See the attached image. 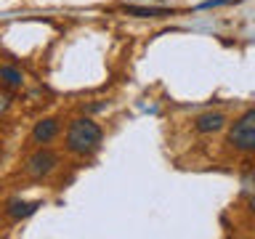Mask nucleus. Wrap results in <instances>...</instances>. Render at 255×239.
<instances>
[{"label": "nucleus", "mask_w": 255, "mask_h": 239, "mask_svg": "<svg viewBox=\"0 0 255 239\" xmlns=\"http://www.w3.org/2000/svg\"><path fill=\"white\" fill-rule=\"evenodd\" d=\"M101 138H104L101 127L91 117H77L67 127V149L72 154H80V157L93 154L101 146Z\"/></svg>", "instance_id": "nucleus-1"}, {"label": "nucleus", "mask_w": 255, "mask_h": 239, "mask_svg": "<svg viewBox=\"0 0 255 239\" xmlns=\"http://www.w3.org/2000/svg\"><path fill=\"white\" fill-rule=\"evenodd\" d=\"M229 143L239 151H255V109L245 112L229 127Z\"/></svg>", "instance_id": "nucleus-2"}, {"label": "nucleus", "mask_w": 255, "mask_h": 239, "mask_svg": "<svg viewBox=\"0 0 255 239\" xmlns=\"http://www.w3.org/2000/svg\"><path fill=\"white\" fill-rule=\"evenodd\" d=\"M56 165H59V157H56L51 149H37L35 154H29V159H27V173L32 178H43V175H48Z\"/></svg>", "instance_id": "nucleus-3"}, {"label": "nucleus", "mask_w": 255, "mask_h": 239, "mask_svg": "<svg viewBox=\"0 0 255 239\" xmlns=\"http://www.w3.org/2000/svg\"><path fill=\"white\" fill-rule=\"evenodd\" d=\"M59 120H53V117H48V120H40V122L32 127V138H35L37 143H48V141H53L56 135H59Z\"/></svg>", "instance_id": "nucleus-4"}, {"label": "nucleus", "mask_w": 255, "mask_h": 239, "mask_svg": "<svg viewBox=\"0 0 255 239\" xmlns=\"http://www.w3.org/2000/svg\"><path fill=\"white\" fill-rule=\"evenodd\" d=\"M40 202H24V199H11L5 207V213H8V218H13V221H24V218H29V215H35L40 210Z\"/></svg>", "instance_id": "nucleus-5"}, {"label": "nucleus", "mask_w": 255, "mask_h": 239, "mask_svg": "<svg viewBox=\"0 0 255 239\" xmlns=\"http://www.w3.org/2000/svg\"><path fill=\"white\" fill-rule=\"evenodd\" d=\"M226 125V117L221 115V112H207V115H199L197 117V133H215V130H221V127Z\"/></svg>", "instance_id": "nucleus-6"}, {"label": "nucleus", "mask_w": 255, "mask_h": 239, "mask_svg": "<svg viewBox=\"0 0 255 239\" xmlns=\"http://www.w3.org/2000/svg\"><path fill=\"white\" fill-rule=\"evenodd\" d=\"M128 16H138V19H159V16H170V8H146V5H123Z\"/></svg>", "instance_id": "nucleus-7"}, {"label": "nucleus", "mask_w": 255, "mask_h": 239, "mask_svg": "<svg viewBox=\"0 0 255 239\" xmlns=\"http://www.w3.org/2000/svg\"><path fill=\"white\" fill-rule=\"evenodd\" d=\"M0 80H3L5 88H21L24 75L16 67H11V64H5V67H0Z\"/></svg>", "instance_id": "nucleus-8"}, {"label": "nucleus", "mask_w": 255, "mask_h": 239, "mask_svg": "<svg viewBox=\"0 0 255 239\" xmlns=\"http://www.w3.org/2000/svg\"><path fill=\"white\" fill-rule=\"evenodd\" d=\"M231 0H205V3H199L197 8H215V5H226Z\"/></svg>", "instance_id": "nucleus-9"}, {"label": "nucleus", "mask_w": 255, "mask_h": 239, "mask_svg": "<svg viewBox=\"0 0 255 239\" xmlns=\"http://www.w3.org/2000/svg\"><path fill=\"white\" fill-rule=\"evenodd\" d=\"M8 107V99H5V96H0V109H5Z\"/></svg>", "instance_id": "nucleus-10"}, {"label": "nucleus", "mask_w": 255, "mask_h": 239, "mask_svg": "<svg viewBox=\"0 0 255 239\" xmlns=\"http://www.w3.org/2000/svg\"><path fill=\"white\" fill-rule=\"evenodd\" d=\"M250 213H253V215H255V197H253V199H250Z\"/></svg>", "instance_id": "nucleus-11"}]
</instances>
